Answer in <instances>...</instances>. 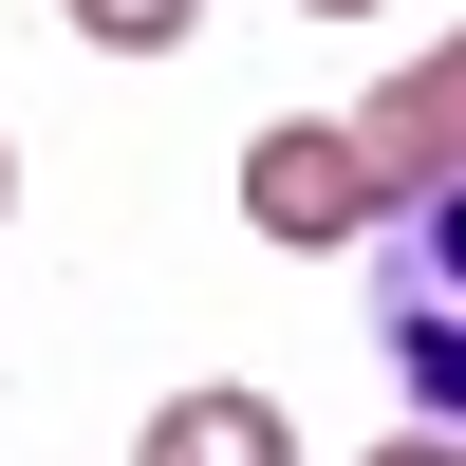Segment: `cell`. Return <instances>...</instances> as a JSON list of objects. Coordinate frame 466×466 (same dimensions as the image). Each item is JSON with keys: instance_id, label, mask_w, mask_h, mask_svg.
<instances>
[{"instance_id": "cell-1", "label": "cell", "mask_w": 466, "mask_h": 466, "mask_svg": "<svg viewBox=\"0 0 466 466\" xmlns=\"http://www.w3.org/2000/svg\"><path fill=\"white\" fill-rule=\"evenodd\" d=\"M373 355H392L410 430H466V187L373 224Z\"/></svg>"}, {"instance_id": "cell-2", "label": "cell", "mask_w": 466, "mask_h": 466, "mask_svg": "<svg viewBox=\"0 0 466 466\" xmlns=\"http://www.w3.org/2000/svg\"><path fill=\"white\" fill-rule=\"evenodd\" d=\"M243 224H261L280 261L373 243V149H355V112H280V131H243Z\"/></svg>"}, {"instance_id": "cell-3", "label": "cell", "mask_w": 466, "mask_h": 466, "mask_svg": "<svg viewBox=\"0 0 466 466\" xmlns=\"http://www.w3.org/2000/svg\"><path fill=\"white\" fill-rule=\"evenodd\" d=\"M355 149H373V224L430 206V187H466V37H430V56L355 112Z\"/></svg>"}, {"instance_id": "cell-4", "label": "cell", "mask_w": 466, "mask_h": 466, "mask_svg": "<svg viewBox=\"0 0 466 466\" xmlns=\"http://www.w3.org/2000/svg\"><path fill=\"white\" fill-rule=\"evenodd\" d=\"M149 466H299V430H280V392H168Z\"/></svg>"}, {"instance_id": "cell-5", "label": "cell", "mask_w": 466, "mask_h": 466, "mask_svg": "<svg viewBox=\"0 0 466 466\" xmlns=\"http://www.w3.org/2000/svg\"><path fill=\"white\" fill-rule=\"evenodd\" d=\"M75 37H94V56H187V19H206V0H56Z\"/></svg>"}, {"instance_id": "cell-6", "label": "cell", "mask_w": 466, "mask_h": 466, "mask_svg": "<svg viewBox=\"0 0 466 466\" xmlns=\"http://www.w3.org/2000/svg\"><path fill=\"white\" fill-rule=\"evenodd\" d=\"M373 466H466V430H373Z\"/></svg>"}, {"instance_id": "cell-7", "label": "cell", "mask_w": 466, "mask_h": 466, "mask_svg": "<svg viewBox=\"0 0 466 466\" xmlns=\"http://www.w3.org/2000/svg\"><path fill=\"white\" fill-rule=\"evenodd\" d=\"M299 19H373V0H299Z\"/></svg>"}, {"instance_id": "cell-8", "label": "cell", "mask_w": 466, "mask_h": 466, "mask_svg": "<svg viewBox=\"0 0 466 466\" xmlns=\"http://www.w3.org/2000/svg\"><path fill=\"white\" fill-rule=\"evenodd\" d=\"M0 206H19V149H0Z\"/></svg>"}]
</instances>
